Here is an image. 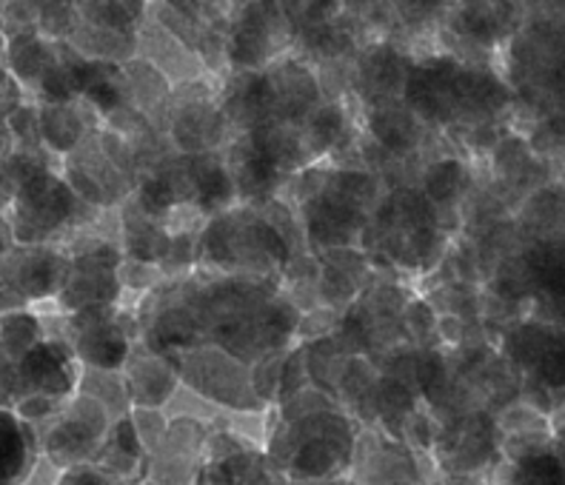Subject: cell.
Masks as SVG:
<instances>
[{
    "label": "cell",
    "instance_id": "obj_13",
    "mask_svg": "<svg viewBox=\"0 0 565 485\" xmlns=\"http://www.w3.org/2000/svg\"><path fill=\"white\" fill-rule=\"evenodd\" d=\"M277 3H280L295 37L340 18V0H277Z\"/></svg>",
    "mask_w": 565,
    "mask_h": 485
},
{
    "label": "cell",
    "instance_id": "obj_8",
    "mask_svg": "<svg viewBox=\"0 0 565 485\" xmlns=\"http://www.w3.org/2000/svg\"><path fill=\"white\" fill-rule=\"evenodd\" d=\"M365 129L386 152L406 154L417 149L423 132H426V123L403 100H392V104L365 109Z\"/></svg>",
    "mask_w": 565,
    "mask_h": 485
},
{
    "label": "cell",
    "instance_id": "obj_5",
    "mask_svg": "<svg viewBox=\"0 0 565 485\" xmlns=\"http://www.w3.org/2000/svg\"><path fill=\"white\" fill-rule=\"evenodd\" d=\"M138 57H143L146 63H152L154 69L172 86L194 84V80H203V77H214L192 46H186L169 29L154 23L152 18H143V23L138 29Z\"/></svg>",
    "mask_w": 565,
    "mask_h": 485
},
{
    "label": "cell",
    "instance_id": "obj_14",
    "mask_svg": "<svg viewBox=\"0 0 565 485\" xmlns=\"http://www.w3.org/2000/svg\"><path fill=\"white\" fill-rule=\"evenodd\" d=\"M466 181V166H462L460 160H440L435 166L428 169V192L435 194V197H446V194L457 192L460 183Z\"/></svg>",
    "mask_w": 565,
    "mask_h": 485
},
{
    "label": "cell",
    "instance_id": "obj_12",
    "mask_svg": "<svg viewBox=\"0 0 565 485\" xmlns=\"http://www.w3.org/2000/svg\"><path fill=\"white\" fill-rule=\"evenodd\" d=\"M340 21L360 41V46L374 41H394L397 18L394 0H340Z\"/></svg>",
    "mask_w": 565,
    "mask_h": 485
},
{
    "label": "cell",
    "instance_id": "obj_15",
    "mask_svg": "<svg viewBox=\"0 0 565 485\" xmlns=\"http://www.w3.org/2000/svg\"><path fill=\"white\" fill-rule=\"evenodd\" d=\"M12 152V140H9V132H7V126L0 123V160L7 158V154Z\"/></svg>",
    "mask_w": 565,
    "mask_h": 485
},
{
    "label": "cell",
    "instance_id": "obj_7",
    "mask_svg": "<svg viewBox=\"0 0 565 485\" xmlns=\"http://www.w3.org/2000/svg\"><path fill=\"white\" fill-rule=\"evenodd\" d=\"M38 129H41L43 149L55 154H70L95 132L97 115L83 100L38 104Z\"/></svg>",
    "mask_w": 565,
    "mask_h": 485
},
{
    "label": "cell",
    "instance_id": "obj_2",
    "mask_svg": "<svg viewBox=\"0 0 565 485\" xmlns=\"http://www.w3.org/2000/svg\"><path fill=\"white\" fill-rule=\"evenodd\" d=\"M295 32L277 0H246L228 18L223 35V63L226 75L235 72H263L282 55H291Z\"/></svg>",
    "mask_w": 565,
    "mask_h": 485
},
{
    "label": "cell",
    "instance_id": "obj_1",
    "mask_svg": "<svg viewBox=\"0 0 565 485\" xmlns=\"http://www.w3.org/2000/svg\"><path fill=\"white\" fill-rule=\"evenodd\" d=\"M525 21L529 12L514 0H455L443 14L435 48L462 63L494 66L491 57L509 46Z\"/></svg>",
    "mask_w": 565,
    "mask_h": 485
},
{
    "label": "cell",
    "instance_id": "obj_3",
    "mask_svg": "<svg viewBox=\"0 0 565 485\" xmlns=\"http://www.w3.org/2000/svg\"><path fill=\"white\" fill-rule=\"evenodd\" d=\"M269 120L286 126H300L311 111L323 104L318 72L297 55H282L263 69Z\"/></svg>",
    "mask_w": 565,
    "mask_h": 485
},
{
    "label": "cell",
    "instance_id": "obj_10",
    "mask_svg": "<svg viewBox=\"0 0 565 485\" xmlns=\"http://www.w3.org/2000/svg\"><path fill=\"white\" fill-rule=\"evenodd\" d=\"M77 55L95 63H111V66H124V63L138 57V35H126V32H111V29H97L89 23H81L75 18L70 37H66Z\"/></svg>",
    "mask_w": 565,
    "mask_h": 485
},
{
    "label": "cell",
    "instance_id": "obj_4",
    "mask_svg": "<svg viewBox=\"0 0 565 485\" xmlns=\"http://www.w3.org/2000/svg\"><path fill=\"white\" fill-rule=\"evenodd\" d=\"M414 57H417L414 52L394 41H374L360 46L354 57L352 91L360 97L363 109L403 100V86H406Z\"/></svg>",
    "mask_w": 565,
    "mask_h": 485
},
{
    "label": "cell",
    "instance_id": "obj_9",
    "mask_svg": "<svg viewBox=\"0 0 565 485\" xmlns=\"http://www.w3.org/2000/svg\"><path fill=\"white\" fill-rule=\"evenodd\" d=\"M360 52V41L343 26V21L326 23L320 29H311L306 35L295 37V48L291 55H297L300 61H306L311 69H320V66H331V63H349L354 61Z\"/></svg>",
    "mask_w": 565,
    "mask_h": 485
},
{
    "label": "cell",
    "instance_id": "obj_11",
    "mask_svg": "<svg viewBox=\"0 0 565 485\" xmlns=\"http://www.w3.org/2000/svg\"><path fill=\"white\" fill-rule=\"evenodd\" d=\"M124 80H126V97H129V106L146 115V118L158 120V115L169 111V100H172L174 86L154 69L152 63H146L143 57H135V61L124 63Z\"/></svg>",
    "mask_w": 565,
    "mask_h": 485
},
{
    "label": "cell",
    "instance_id": "obj_6",
    "mask_svg": "<svg viewBox=\"0 0 565 485\" xmlns=\"http://www.w3.org/2000/svg\"><path fill=\"white\" fill-rule=\"evenodd\" d=\"M57 46L61 41H49V37L38 35V32H14L7 35V46H3V66H7L9 77L14 84L26 91L32 100L46 77V72L55 66Z\"/></svg>",
    "mask_w": 565,
    "mask_h": 485
}]
</instances>
